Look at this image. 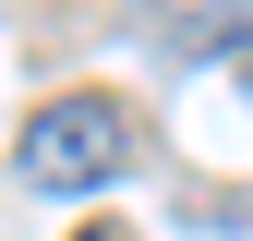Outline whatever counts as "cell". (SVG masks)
I'll return each mask as SVG.
<instances>
[{"label": "cell", "mask_w": 253, "mask_h": 241, "mask_svg": "<svg viewBox=\"0 0 253 241\" xmlns=\"http://www.w3.org/2000/svg\"><path fill=\"white\" fill-rule=\"evenodd\" d=\"M217 37H253V0H205V12H193V24H181V37H169V48H217Z\"/></svg>", "instance_id": "7a4b0ae2"}, {"label": "cell", "mask_w": 253, "mask_h": 241, "mask_svg": "<svg viewBox=\"0 0 253 241\" xmlns=\"http://www.w3.org/2000/svg\"><path fill=\"white\" fill-rule=\"evenodd\" d=\"M121 157H133V120H121V97H97V84L48 97L12 133V169L37 181V193H97V181H121Z\"/></svg>", "instance_id": "6da1fadb"}, {"label": "cell", "mask_w": 253, "mask_h": 241, "mask_svg": "<svg viewBox=\"0 0 253 241\" xmlns=\"http://www.w3.org/2000/svg\"><path fill=\"white\" fill-rule=\"evenodd\" d=\"M73 241H121V229H73Z\"/></svg>", "instance_id": "3957f363"}]
</instances>
